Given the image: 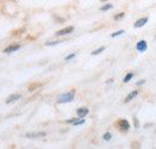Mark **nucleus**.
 Instances as JSON below:
<instances>
[{
    "label": "nucleus",
    "instance_id": "1",
    "mask_svg": "<svg viewBox=\"0 0 156 149\" xmlns=\"http://www.w3.org/2000/svg\"><path fill=\"white\" fill-rule=\"evenodd\" d=\"M74 95H75V91H70V92H67L65 94L60 95L58 99H57V103L60 104H63V103H70L73 99H74Z\"/></svg>",
    "mask_w": 156,
    "mask_h": 149
},
{
    "label": "nucleus",
    "instance_id": "2",
    "mask_svg": "<svg viewBox=\"0 0 156 149\" xmlns=\"http://www.w3.org/2000/svg\"><path fill=\"white\" fill-rule=\"evenodd\" d=\"M73 30H74V27H65V29H62V30L57 31V32H56V35H57V36H65V35H68V34L73 32Z\"/></svg>",
    "mask_w": 156,
    "mask_h": 149
},
{
    "label": "nucleus",
    "instance_id": "3",
    "mask_svg": "<svg viewBox=\"0 0 156 149\" xmlns=\"http://www.w3.org/2000/svg\"><path fill=\"white\" fill-rule=\"evenodd\" d=\"M136 48H137V50H138V51L143 53V51H145V50H147V48H148V45H147V42H145V41H140L138 43H137Z\"/></svg>",
    "mask_w": 156,
    "mask_h": 149
},
{
    "label": "nucleus",
    "instance_id": "4",
    "mask_svg": "<svg viewBox=\"0 0 156 149\" xmlns=\"http://www.w3.org/2000/svg\"><path fill=\"white\" fill-rule=\"evenodd\" d=\"M76 113H78L79 118H83L85 116H87V115H88V108H78Z\"/></svg>",
    "mask_w": 156,
    "mask_h": 149
},
{
    "label": "nucleus",
    "instance_id": "5",
    "mask_svg": "<svg viewBox=\"0 0 156 149\" xmlns=\"http://www.w3.org/2000/svg\"><path fill=\"white\" fill-rule=\"evenodd\" d=\"M118 124H119L122 130H129V128H130V124H129V122L126 119H120Z\"/></svg>",
    "mask_w": 156,
    "mask_h": 149
},
{
    "label": "nucleus",
    "instance_id": "6",
    "mask_svg": "<svg viewBox=\"0 0 156 149\" xmlns=\"http://www.w3.org/2000/svg\"><path fill=\"white\" fill-rule=\"evenodd\" d=\"M18 49H20V45H10V47L4 49V53L10 54V53H13V51H17Z\"/></svg>",
    "mask_w": 156,
    "mask_h": 149
},
{
    "label": "nucleus",
    "instance_id": "7",
    "mask_svg": "<svg viewBox=\"0 0 156 149\" xmlns=\"http://www.w3.org/2000/svg\"><path fill=\"white\" fill-rule=\"evenodd\" d=\"M20 98H22V95L20 94H12L6 99V103H7V104H11V103H13V101H16V100L20 99Z\"/></svg>",
    "mask_w": 156,
    "mask_h": 149
},
{
    "label": "nucleus",
    "instance_id": "8",
    "mask_svg": "<svg viewBox=\"0 0 156 149\" xmlns=\"http://www.w3.org/2000/svg\"><path fill=\"white\" fill-rule=\"evenodd\" d=\"M45 136V133H29L26 134V137L29 138H37V137H43Z\"/></svg>",
    "mask_w": 156,
    "mask_h": 149
},
{
    "label": "nucleus",
    "instance_id": "9",
    "mask_svg": "<svg viewBox=\"0 0 156 149\" xmlns=\"http://www.w3.org/2000/svg\"><path fill=\"white\" fill-rule=\"evenodd\" d=\"M148 22V18L147 17H144V18H141V19H138L136 23H135V27H141L145 25V23Z\"/></svg>",
    "mask_w": 156,
    "mask_h": 149
},
{
    "label": "nucleus",
    "instance_id": "10",
    "mask_svg": "<svg viewBox=\"0 0 156 149\" xmlns=\"http://www.w3.org/2000/svg\"><path fill=\"white\" fill-rule=\"evenodd\" d=\"M137 94H138V91H133V92H131L130 94L125 98V103H129V101H131V100H132V99H133V98H135Z\"/></svg>",
    "mask_w": 156,
    "mask_h": 149
},
{
    "label": "nucleus",
    "instance_id": "11",
    "mask_svg": "<svg viewBox=\"0 0 156 149\" xmlns=\"http://www.w3.org/2000/svg\"><path fill=\"white\" fill-rule=\"evenodd\" d=\"M133 78V73H129V74H126V76L124 78V82H129Z\"/></svg>",
    "mask_w": 156,
    "mask_h": 149
},
{
    "label": "nucleus",
    "instance_id": "12",
    "mask_svg": "<svg viewBox=\"0 0 156 149\" xmlns=\"http://www.w3.org/2000/svg\"><path fill=\"white\" fill-rule=\"evenodd\" d=\"M110 9H112V5H111V4H106V5L100 7L101 11H107V10H110Z\"/></svg>",
    "mask_w": 156,
    "mask_h": 149
},
{
    "label": "nucleus",
    "instance_id": "13",
    "mask_svg": "<svg viewBox=\"0 0 156 149\" xmlns=\"http://www.w3.org/2000/svg\"><path fill=\"white\" fill-rule=\"evenodd\" d=\"M104 50H105V47H101V48H99V49L94 50V51L92 53V55H98V54H100L101 51H104Z\"/></svg>",
    "mask_w": 156,
    "mask_h": 149
},
{
    "label": "nucleus",
    "instance_id": "14",
    "mask_svg": "<svg viewBox=\"0 0 156 149\" xmlns=\"http://www.w3.org/2000/svg\"><path fill=\"white\" fill-rule=\"evenodd\" d=\"M123 34H124V30H119V31H117V32L112 34V35H111V37H117V36H119V35H123Z\"/></svg>",
    "mask_w": 156,
    "mask_h": 149
},
{
    "label": "nucleus",
    "instance_id": "15",
    "mask_svg": "<svg viewBox=\"0 0 156 149\" xmlns=\"http://www.w3.org/2000/svg\"><path fill=\"white\" fill-rule=\"evenodd\" d=\"M58 43H61L60 41H52V42H47L45 43V45H48V47H50V45H55V44H58Z\"/></svg>",
    "mask_w": 156,
    "mask_h": 149
},
{
    "label": "nucleus",
    "instance_id": "16",
    "mask_svg": "<svg viewBox=\"0 0 156 149\" xmlns=\"http://www.w3.org/2000/svg\"><path fill=\"white\" fill-rule=\"evenodd\" d=\"M85 123V119H75V122L73 123L74 125H81V124H83Z\"/></svg>",
    "mask_w": 156,
    "mask_h": 149
},
{
    "label": "nucleus",
    "instance_id": "17",
    "mask_svg": "<svg viewBox=\"0 0 156 149\" xmlns=\"http://www.w3.org/2000/svg\"><path fill=\"white\" fill-rule=\"evenodd\" d=\"M104 140L105 141H110V140H111V134H110V133H106L104 135Z\"/></svg>",
    "mask_w": 156,
    "mask_h": 149
},
{
    "label": "nucleus",
    "instance_id": "18",
    "mask_svg": "<svg viewBox=\"0 0 156 149\" xmlns=\"http://www.w3.org/2000/svg\"><path fill=\"white\" fill-rule=\"evenodd\" d=\"M75 56V54H70V55H68L67 57H66V61H68V60H70V59H73Z\"/></svg>",
    "mask_w": 156,
    "mask_h": 149
},
{
    "label": "nucleus",
    "instance_id": "19",
    "mask_svg": "<svg viewBox=\"0 0 156 149\" xmlns=\"http://www.w3.org/2000/svg\"><path fill=\"white\" fill-rule=\"evenodd\" d=\"M122 17H124V12H122L120 14H117V16L115 17V19H119V18H122Z\"/></svg>",
    "mask_w": 156,
    "mask_h": 149
},
{
    "label": "nucleus",
    "instance_id": "20",
    "mask_svg": "<svg viewBox=\"0 0 156 149\" xmlns=\"http://www.w3.org/2000/svg\"><path fill=\"white\" fill-rule=\"evenodd\" d=\"M75 119H76V118H72V119L67 121V123H74V122H75Z\"/></svg>",
    "mask_w": 156,
    "mask_h": 149
},
{
    "label": "nucleus",
    "instance_id": "21",
    "mask_svg": "<svg viewBox=\"0 0 156 149\" xmlns=\"http://www.w3.org/2000/svg\"><path fill=\"white\" fill-rule=\"evenodd\" d=\"M135 126H136V128H138V121H137L136 118H135Z\"/></svg>",
    "mask_w": 156,
    "mask_h": 149
},
{
    "label": "nucleus",
    "instance_id": "22",
    "mask_svg": "<svg viewBox=\"0 0 156 149\" xmlns=\"http://www.w3.org/2000/svg\"><path fill=\"white\" fill-rule=\"evenodd\" d=\"M144 83V80H142V81H138L137 82V86H141V85H143Z\"/></svg>",
    "mask_w": 156,
    "mask_h": 149
}]
</instances>
